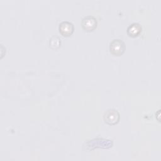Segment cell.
Segmentation results:
<instances>
[{
    "label": "cell",
    "instance_id": "5",
    "mask_svg": "<svg viewBox=\"0 0 161 161\" xmlns=\"http://www.w3.org/2000/svg\"><path fill=\"white\" fill-rule=\"evenodd\" d=\"M142 31V26L138 23L131 24L127 28V33L131 36H136Z\"/></svg>",
    "mask_w": 161,
    "mask_h": 161
},
{
    "label": "cell",
    "instance_id": "1",
    "mask_svg": "<svg viewBox=\"0 0 161 161\" xmlns=\"http://www.w3.org/2000/svg\"><path fill=\"white\" fill-rule=\"evenodd\" d=\"M109 50L114 55H121L125 50V44L120 39H113L109 44Z\"/></svg>",
    "mask_w": 161,
    "mask_h": 161
},
{
    "label": "cell",
    "instance_id": "3",
    "mask_svg": "<svg viewBox=\"0 0 161 161\" xmlns=\"http://www.w3.org/2000/svg\"><path fill=\"white\" fill-rule=\"evenodd\" d=\"M97 19L96 18L91 15L86 16L83 18L81 22L82 28L86 31H92L97 26Z\"/></svg>",
    "mask_w": 161,
    "mask_h": 161
},
{
    "label": "cell",
    "instance_id": "2",
    "mask_svg": "<svg viewBox=\"0 0 161 161\" xmlns=\"http://www.w3.org/2000/svg\"><path fill=\"white\" fill-rule=\"evenodd\" d=\"M105 122L109 125H114L117 123L119 119V113L114 109H108L103 115Z\"/></svg>",
    "mask_w": 161,
    "mask_h": 161
},
{
    "label": "cell",
    "instance_id": "4",
    "mask_svg": "<svg viewBox=\"0 0 161 161\" xmlns=\"http://www.w3.org/2000/svg\"><path fill=\"white\" fill-rule=\"evenodd\" d=\"M58 30L60 33L63 36H67L72 35L74 30V26L71 22L67 21H64L60 23L58 26Z\"/></svg>",
    "mask_w": 161,
    "mask_h": 161
},
{
    "label": "cell",
    "instance_id": "6",
    "mask_svg": "<svg viewBox=\"0 0 161 161\" xmlns=\"http://www.w3.org/2000/svg\"><path fill=\"white\" fill-rule=\"evenodd\" d=\"M50 47L53 49L58 48L61 44V40L57 36H53L50 39L49 42Z\"/></svg>",
    "mask_w": 161,
    "mask_h": 161
}]
</instances>
